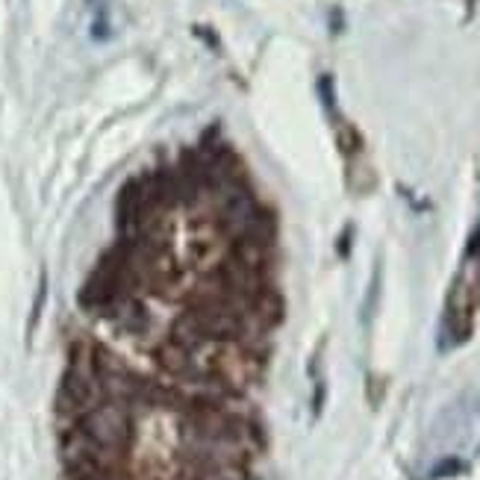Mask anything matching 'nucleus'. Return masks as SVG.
Masks as SVG:
<instances>
[{
  "instance_id": "nucleus-1",
  "label": "nucleus",
  "mask_w": 480,
  "mask_h": 480,
  "mask_svg": "<svg viewBox=\"0 0 480 480\" xmlns=\"http://www.w3.org/2000/svg\"><path fill=\"white\" fill-rule=\"evenodd\" d=\"M477 310H480V221L468 233L463 262H459V271L445 301V321H442L445 345H459L472 336Z\"/></svg>"
},
{
  "instance_id": "nucleus-2",
  "label": "nucleus",
  "mask_w": 480,
  "mask_h": 480,
  "mask_svg": "<svg viewBox=\"0 0 480 480\" xmlns=\"http://www.w3.org/2000/svg\"><path fill=\"white\" fill-rule=\"evenodd\" d=\"M74 427H80L91 442L107 448L112 454L130 457L133 442H136V416H133L124 404L116 401H100L98 407H91L86 416H80Z\"/></svg>"
}]
</instances>
